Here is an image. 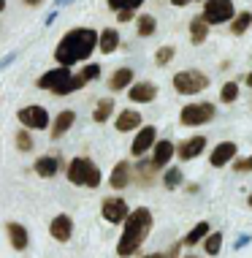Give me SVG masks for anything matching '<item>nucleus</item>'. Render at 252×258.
<instances>
[{
	"mask_svg": "<svg viewBox=\"0 0 252 258\" xmlns=\"http://www.w3.org/2000/svg\"><path fill=\"white\" fill-rule=\"evenodd\" d=\"M98 49V33L93 27H73L60 38L57 49H54V60L60 66H76V62L90 60V54Z\"/></svg>",
	"mask_w": 252,
	"mask_h": 258,
	"instance_id": "obj_1",
	"label": "nucleus"
},
{
	"mask_svg": "<svg viewBox=\"0 0 252 258\" xmlns=\"http://www.w3.org/2000/svg\"><path fill=\"white\" fill-rule=\"evenodd\" d=\"M122 223H125V231L120 236V245H117V255L130 258L144 245V239L152 231V212L146 207H138V209H133V212H128V218Z\"/></svg>",
	"mask_w": 252,
	"mask_h": 258,
	"instance_id": "obj_2",
	"label": "nucleus"
},
{
	"mask_svg": "<svg viewBox=\"0 0 252 258\" xmlns=\"http://www.w3.org/2000/svg\"><path fill=\"white\" fill-rule=\"evenodd\" d=\"M36 85L41 90H49V93H54V95H68V93H76V90H81L87 82H84V76L79 74L76 76L68 66H57V68H52V71H46L44 76H38V82Z\"/></svg>",
	"mask_w": 252,
	"mask_h": 258,
	"instance_id": "obj_3",
	"label": "nucleus"
},
{
	"mask_svg": "<svg viewBox=\"0 0 252 258\" xmlns=\"http://www.w3.org/2000/svg\"><path fill=\"white\" fill-rule=\"evenodd\" d=\"M68 179L79 187H98L101 185V169L90 158H73L68 163Z\"/></svg>",
	"mask_w": 252,
	"mask_h": 258,
	"instance_id": "obj_4",
	"label": "nucleus"
},
{
	"mask_svg": "<svg viewBox=\"0 0 252 258\" xmlns=\"http://www.w3.org/2000/svg\"><path fill=\"white\" fill-rule=\"evenodd\" d=\"M209 87V76L201 71H179L174 76V90L179 95H195V93H204Z\"/></svg>",
	"mask_w": 252,
	"mask_h": 258,
	"instance_id": "obj_5",
	"label": "nucleus"
},
{
	"mask_svg": "<svg viewBox=\"0 0 252 258\" xmlns=\"http://www.w3.org/2000/svg\"><path fill=\"white\" fill-rule=\"evenodd\" d=\"M233 17H236L233 0H206L204 14H201V19L206 25H222V22H230Z\"/></svg>",
	"mask_w": 252,
	"mask_h": 258,
	"instance_id": "obj_6",
	"label": "nucleus"
},
{
	"mask_svg": "<svg viewBox=\"0 0 252 258\" xmlns=\"http://www.w3.org/2000/svg\"><path fill=\"white\" fill-rule=\"evenodd\" d=\"M214 103H209V101H201V103H187L185 109H182V114H179V122L182 125H206V122H212L214 120Z\"/></svg>",
	"mask_w": 252,
	"mask_h": 258,
	"instance_id": "obj_7",
	"label": "nucleus"
},
{
	"mask_svg": "<svg viewBox=\"0 0 252 258\" xmlns=\"http://www.w3.org/2000/svg\"><path fill=\"white\" fill-rule=\"evenodd\" d=\"M17 117H19V122L30 131H46L49 128V114H46L44 106H25V109H19Z\"/></svg>",
	"mask_w": 252,
	"mask_h": 258,
	"instance_id": "obj_8",
	"label": "nucleus"
},
{
	"mask_svg": "<svg viewBox=\"0 0 252 258\" xmlns=\"http://www.w3.org/2000/svg\"><path fill=\"white\" fill-rule=\"evenodd\" d=\"M128 201L125 199H106L101 204V215H103V220H109V223H122L125 218H128Z\"/></svg>",
	"mask_w": 252,
	"mask_h": 258,
	"instance_id": "obj_9",
	"label": "nucleus"
},
{
	"mask_svg": "<svg viewBox=\"0 0 252 258\" xmlns=\"http://www.w3.org/2000/svg\"><path fill=\"white\" fill-rule=\"evenodd\" d=\"M155 136H157V131H155V125H144V128H138V134L136 139H133V147H130V155H136V158H141L149 147H155Z\"/></svg>",
	"mask_w": 252,
	"mask_h": 258,
	"instance_id": "obj_10",
	"label": "nucleus"
},
{
	"mask_svg": "<svg viewBox=\"0 0 252 258\" xmlns=\"http://www.w3.org/2000/svg\"><path fill=\"white\" fill-rule=\"evenodd\" d=\"M128 98L133 103H152L157 98V85H152V82H136V85H130Z\"/></svg>",
	"mask_w": 252,
	"mask_h": 258,
	"instance_id": "obj_11",
	"label": "nucleus"
},
{
	"mask_svg": "<svg viewBox=\"0 0 252 258\" xmlns=\"http://www.w3.org/2000/svg\"><path fill=\"white\" fill-rule=\"evenodd\" d=\"M236 152H239V147H236L233 142H222V144H217V147H214L212 158H209V163H212L214 169H222V166H228L230 160L236 158Z\"/></svg>",
	"mask_w": 252,
	"mask_h": 258,
	"instance_id": "obj_12",
	"label": "nucleus"
},
{
	"mask_svg": "<svg viewBox=\"0 0 252 258\" xmlns=\"http://www.w3.org/2000/svg\"><path fill=\"white\" fill-rule=\"evenodd\" d=\"M204 150H206V136H193V139H187V142L179 144V147H177V155H179L182 160H193V158H198Z\"/></svg>",
	"mask_w": 252,
	"mask_h": 258,
	"instance_id": "obj_13",
	"label": "nucleus"
},
{
	"mask_svg": "<svg viewBox=\"0 0 252 258\" xmlns=\"http://www.w3.org/2000/svg\"><path fill=\"white\" fill-rule=\"evenodd\" d=\"M49 234H52L57 242H68L71 234H73V220L68 218V215H57V218L49 223Z\"/></svg>",
	"mask_w": 252,
	"mask_h": 258,
	"instance_id": "obj_14",
	"label": "nucleus"
},
{
	"mask_svg": "<svg viewBox=\"0 0 252 258\" xmlns=\"http://www.w3.org/2000/svg\"><path fill=\"white\" fill-rule=\"evenodd\" d=\"M174 152H177V147H174L171 142H165V139H163V142H157V144H155V155H152L149 166H152L155 171H157V169H163L168 160L174 158Z\"/></svg>",
	"mask_w": 252,
	"mask_h": 258,
	"instance_id": "obj_15",
	"label": "nucleus"
},
{
	"mask_svg": "<svg viewBox=\"0 0 252 258\" xmlns=\"http://www.w3.org/2000/svg\"><path fill=\"white\" fill-rule=\"evenodd\" d=\"M114 128L120 131V134H128V131L141 128V114H138L136 109H125V111H120V117H117Z\"/></svg>",
	"mask_w": 252,
	"mask_h": 258,
	"instance_id": "obj_16",
	"label": "nucleus"
},
{
	"mask_svg": "<svg viewBox=\"0 0 252 258\" xmlns=\"http://www.w3.org/2000/svg\"><path fill=\"white\" fill-rule=\"evenodd\" d=\"M117 46H120V33L114 27H106L103 33H98V52L111 54V52H117Z\"/></svg>",
	"mask_w": 252,
	"mask_h": 258,
	"instance_id": "obj_17",
	"label": "nucleus"
},
{
	"mask_svg": "<svg viewBox=\"0 0 252 258\" xmlns=\"http://www.w3.org/2000/svg\"><path fill=\"white\" fill-rule=\"evenodd\" d=\"M73 122H76V111H71V109L60 111V114H57V120H54V125H52V139L65 136L68 131L73 128Z\"/></svg>",
	"mask_w": 252,
	"mask_h": 258,
	"instance_id": "obj_18",
	"label": "nucleus"
},
{
	"mask_svg": "<svg viewBox=\"0 0 252 258\" xmlns=\"http://www.w3.org/2000/svg\"><path fill=\"white\" fill-rule=\"evenodd\" d=\"M130 177H133V174H130V163H128V160H120V163L114 166V171H111V179H109V182H111V187L122 190V187L130 185Z\"/></svg>",
	"mask_w": 252,
	"mask_h": 258,
	"instance_id": "obj_19",
	"label": "nucleus"
},
{
	"mask_svg": "<svg viewBox=\"0 0 252 258\" xmlns=\"http://www.w3.org/2000/svg\"><path fill=\"white\" fill-rule=\"evenodd\" d=\"M6 231H9V239H11V247L14 250H25L27 247V231L25 226H19V223H6Z\"/></svg>",
	"mask_w": 252,
	"mask_h": 258,
	"instance_id": "obj_20",
	"label": "nucleus"
},
{
	"mask_svg": "<svg viewBox=\"0 0 252 258\" xmlns=\"http://www.w3.org/2000/svg\"><path fill=\"white\" fill-rule=\"evenodd\" d=\"M130 85H133V71H130V68H117L114 76L109 79V90H111V93H120V90L130 87Z\"/></svg>",
	"mask_w": 252,
	"mask_h": 258,
	"instance_id": "obj_21",
	"label": "nucleus"
},
{
	"mask_svg": "<svg viewBox=\"0 0 252 258\" xmlns=\"http://www.w3.org/2000/svg\"><path fill=\"white\" fill-rule=\"evenodd\" d=\"M57 169H60V160H57V158H52V155H46V158H38V160H36V174H38V177H44V179L54 177V174H57Z\"/></svg>",
	"mask_w": 252,
	"mask_h": 258,
	"instance_id": "obj_22",
	"label": "nucleus"
},
{
	"mask_svg": "<svg viewBox=\"0 0 252 258\" xmlns=\"http://www.w3.org/2000/svg\"><path fill=\"white\" fill-rule=\"evenodd\" d=\"M155 30H157V19L152 17V14H141V17L136 19V33H138L141 38L155 36Z\"/></svg>",
	"mask_w": 252,
	"mask_h": 258,
	"instance_id": "obj_23",
	"label": "nucleus"
},
{
	"mask_svg": "<svg viewBox=\"0 0 252 258\" xmlns=\"http://www.w3.org/2000/svg\"><path fill=\"white\" fill-rule=\"evenodd\" d=\"M206 38H209V25L201 17L190 19V41H193V44L198 46V44H204Z\"/></svg>",
	"mask_w": 252,
	"mask_h": 258,
	"instance_id": "obj_24",
	"label": "nucleus"
},
{
	"mask_svg": "<svg viewBox=\"0 0 252 258\" xmlns=\"http://www.w3.org/2000/svg\"><path fill=\"white\" fill-rule=\"evenodd\" d=\"M111 111H114V98H101L98 106H95V111H93V120L95 122H106L111 117Z\"/></svg>",
	"mask_w": 252,
	"mask_h": 258,
	"instance_id": "obj_25",
	"label": "nucleus"
},
{
	"mask_svg": "<svg viewBox=\"0 0 252 258\" xmlns=\"http://www.w3.org/2000/svg\"><path fill=\"white\" fill-rule=\"evenodd\" d=\"M249 25H252V14L249 11H241L239 17L230 19V33H233V36H241V33L249 30Z\"/></svg>",
	"mask_w": 252,
	"mask_h": 258,
	"instance_id": "obj_26",
	"label": "nucleus"
},
{
	"mask_svg": "<svg viewBox=\"0 0 252 258\" xmlns=\"http://www.w3.org/2000/svg\"><path fill=\"white\" fill-rule=\"evenodd\" d=\"M206 234H209V223H198V226H195L193 231L187 234L185 239H182V245H198V242L204 239Z\"/></svg>",
	"mask_w": 252,
	"mask_h": 258,
	"instance_id": "obj_27",
	"label": "nucleus"
},
{
	"mask_svg": "<svg viewBox=\"0 0 252 258\" xmlns=\"http://www.w3.org/2000/svg\"><path fill=\"white\" fill-rule=\"evenodd\" d=\"M220 247H222V234L220 231L204 236V250H206L209 255H217V253H220Z\"/></svg>",
	"mask_w": 252,
	"mask_h": 258,
	"instance_id": "obj_28",
	"label": "nucleus"
},
{
	"mask_svg": "<svg viewBox=\"0 0 252 258\" xmlns=\"http://www.w3.org/2000/svg\"><path fill=\"white\" fill-rule=\"evenodd\" d=\"M236 98H239V85H236V82H225L222 90H220V101L222 103H233Z\"/></svg>",
	"mask_w": 252,
	"mask_h": 258,
	"instance_id": "obj_29",
	"label": "nucleus"
},
{
	"mask_svg": "<svg viewBox=\"0 0 252 258\" xmlns=\"http://www.w3.org/2000/svg\"><path fill=\"white\" fill-rule=\"evenodd\" d=\"M138 6H144V0H109L111 11H136Z\"/></svg>",
	"mask_w": 252,
	"mask_h": 258,
	"instance_id": "obj_30",
	"label": "nucleus"
},
{
	"mask_svg": "<svg viewBox=\"0 0 252 258\" xmlns=\"http://www.w3.org/2000/svg\"><path fill=\"white\" fill-rule=\"evenodd\" d=\"M174 54H177L174 46H160V49L155 52V66H168V62L174 60Z\"/></svg>",
	"mask_w": 252,
	"mask_h": 258,
	"instance_id": "obj_31",
	"label": "nucleus"
},
{
	"mask_svg": "<svg viewBox=\"0 0 252 258\" xmlns=\"http://www.w3.org/2000/svg\"><path fill=\"white\" fill-rule=\"evenodd\" d=\"M163 185L168 187V190H174V187H179V185H182V171H179V169H171V171H165V179H163Z\"/></svg>",
	"mask_w": 252,
	"mask_h": 258,
	"instance_id": "obj_32",
	"label": "nucleus"
},
{
	"mask_svg": "<svg viewBox=\"0 0 252 258\" xmlns=\"http://www.w3.org/2000/svg\"><path fill=\"white\" fill-rule=\"evenodd\" d=\"M152 174H155V169H152L149 163H138V171H136V177H138V185H149Z\"/></svg>",
	"mask_w": 252,
	"mask_h": 258,
	"instance_id": "obj_33",
	"label": "nucleus"
},
{
	"mask_svg": "<svg viewBox=\"0 0 252 258\" xmlns=\"http://www.w3.org/2000/svg\"><path fill=\"white\" fill-rule=\"evenodd\" d=\"M17 147L22 150V152H30V150H33V139H30V134H27L25 128L17 134Z\"/></svg>",
	"mask_w": 252,
	"mask_h": 258,
	"instance_id": "obj_34",
	"label": "nucleus"
},
{
	"mask_svg": "<svg viewBox=\"0 0 252 258\" xmlns=\"http://www.w3.org/2000/svg\"><path fill=\"white\" fill-rule=\"evenodd\" d=\"M81 76H84V82H90V79H98V76H101V66H98V62H90V66H84Z\"/></svg>",
	"mask_w": 252,
	"mask_h": 258,
	"instance_id": "obj_35",
	"label": "nucleus"
},
{
	"mask_svg": "<svg viewBox=\"0 0 252 258\" xmlns=\"http://www.w3.org/2000/svg\"><path fill=\"white\" fill-rule=\"evenodd\" d=\"M233 171H239V174L252 171V155L249 158H241V160H233Z\"/></svg>",
	"mask_w": 252,
	"mask_h": 258,
	"instance_id": "obj_36",
	"label": "nucleus"
},
{
	"mask_svg": "<svg viewBox=\"0 0 252 258\" xmlns=\"http://www.w3.org/2000/svg\"><path fill=\"white\" fill-rule=\"evenodd\" d=\"M179 247H182V242L171 245V250H168V253H149V255H144V258H177V255H179Z\"/></svg>",
	"mask_w": 252,
	"mask_h": 258,
	"instance_id": "obj_37",
	"label": "nucleus"
},
{
	"mask_svg": "<svg viewBox=\"0 0 252 258\" xmlns=\"http://www.w3.org/2000/svg\"><path fill=\"white\" fill-rule=\"evenodd\" d=\"M133 14H136V11H117V19H120V22H130Z\"/></svg>",
	"mask_w": 252,
	"mask_h": 258,
	"instance_id": "obj_38",
	"label": "nucleus"
},
{
	"mask_svg": "<svg viewBox=\"0 0 252 258\" xmlns=\"http://www.w3.org/2000/svg\"><path fill=\"white\" fill-rule=\"evenodd\" d=\"M171 6H177V9H185V6H190V0H171Z\"/></svg>",
	"mask_w": 252,
	"mask_h": 258,
	"instance_id": "obj_39",
	"label": "nucleus"
},
{
	"mask_svg": "<svg viewBox=\"0 0 252 258\" xmlns=\"http://www.w3.org/2000/svg\"><path fill=\"white\" fill-rule=\"evenodd\" d=\"M22 3H25V6H41L44 0H22Z\"/></svg>",
	"mask_w": 252,
	"mask_h": 258,
	"instance_id": "obj_40",
	"label": "nucleus"
},
{
	"mask_svg": "<svg viewBox=\"0 0 252 258\" xmlns=\"http://www.w3.org/2000/svg\"><path fill=\"white\" fill-rule=\"evenodd\" d=\"M244 82H247V87H252V71L247 74V79H244Z\"/></svg>",
	"mask_w": 252,
	"mask_h": 258,
	"instance_id": "obj_41",
	"label": "nucleus"
},
{
	"mask_svg": "<svg viewBox=\"0 0 252 258\" xmlns=\"http://www.w3.org/2000/svg\"><path fill=\"white\" fill-rule=\"evenodd\" d=\"M6 9V0H0V11H3Z\"/></svg>",
	"mask_w": 252,
	"mask_h": 258,
	"instance_id": "obj_42",
	"label": "nucleus"
},
{
	"mask_svg": "<svg viewBox=\"0 0 252 258\" xmlns=\"http://www.w3.org/2000/svg\"><path fill=\"white\" fill-rule=\"evenodd\" d=\"M247 201H249V207H252V196H249V199H247Z\"/></svg>",
	"mask_w": 252,
	"mask_h": 258,
	"instance_id": "obj_43",
	"label": "nucleus"
},
{
	"mask_svg": "<svg viewBox=\"0 0 252 258\" xmlns=\"http://www.w3.org/2000/svg\"><path fill=\"white\" fill-rule=\"evenodd\" d=\"M204 3H206V0H204Z\"/></svg>",
	"mask_w": 252,
	"mask_h": 258,
	"instance_id": "obj_44",
	"label": "nucleus"
}]
</instances>
